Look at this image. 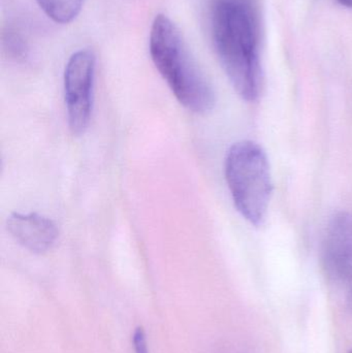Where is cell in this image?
<instances>
[{
	"instance_id": "obj_4",
	"label": "cell",
	"mask_w": 352,
	"mask_h": 353,
	"mask_svg": "<svg viewBox=\"0 0 352 353\" xmlns=\"http://www.w3.org/2000/svg\"><path fill=\"white\" fill-rule=\"evenodd\" d=\"M95 56L80 50L68 60L64 72V93L68 125L76 136L84 134L90 123L94 84Z\"/></svg>"
},
{
	"instance_id": "obj_8",
	"label": "cell",
	"mask_w": 352,
	"mask_h": 353,
	"mask_svg": "<svg viewBox=\"0 0 352 353\" xmlns=\"http://www.w3.org/2000/svg\"><path fill=\"white\" fill-rule=\"evenodd\" d=\"M134 345L136 353H148L146 334L143 327H138L134 333Z\"/></svg>"
},
{
	"instance_id": "obj_3",
	"label": "cell",
	"mask_w": 352,
	"mask_h": 353,
	"mask_svg": "<svg viewBox=\"0 0 352 353\" xmlns=\"http://www.w3.org/2000/svg\"><path fill=\"white\" fill-rule=\"evenodd\" d=\"M225 173L238 211L252 225H262L273 193L266 151L252 141L235 143L227 152Z\"/></svg>"
},
{
	"instance_id": "obj_1",
	"label": "cell",
	"mask_w": 352,
	"mask_h": 353,
	"mask_svg": "<svg viewBox=\"0 0 352 353\" xmlns=\"http://www.w3.org/2000/svg\"><path fill=\"white\" fill-rule=\"evenodd\" d=\"M211 35L219 62L238 94L256 101L262 92L256 14L249 0H212Z\"/></svg>"
},
{
	"instance_id": "obj_6",
	"label": "cell",
	"mask_w": 352,
	"mask_h": 353,
	"mask_svg": "<svg viewBox=\"0 0 352 353\" xmlns=\"http://www.w3.org/2000/svg\"><path fill=\"white\" fill-rule=\"evenodd\" d=\"M10 236L31 252L50 250L58 238V228L50 218L37 213H12L6 221Z\"/></svg>"
},
{
	"instance_id": "obj_10",
	"label": "cell",
	"mask_w": 352,
	"mask_h": 353,
	"mask_svg": "<svg viewBox=\"0 0 352 353\" xmlns=\"http://www.w3.org/2000/svg\"><path fill=\"white\" fill-rule=\"evenodd\" d=\"M349 353H352V350H351V352H349Z\"/></svg>"
},
{
	"instance_id": "obj_5",
	"label": "cell",
	"mask_w": 352,
	"mask_h": 353,
	"mask_svg": "<svg viewBox=\"0 0 352 353\" xmlns=\"http://www.w3.org/2000/svg\"><path fill=\"white\" fill-rule=\"evenodd\" d=\"M327 273L337 280L352 275V214L342 212L331 220L322 248Z\"/></svg>"
},
{
	"instance_id": "obj_2",
	"label": "cell",
	"mask_w": 352,
	"mask_h": 353,
	"mask_svg": "<svg viewBox=\"0 0 352 353\" xmlns=\"http://www.w3.org/2000/svg\"><path fill=\"white\" fill-rule=\"evenodd\" d=\"M155 68L176 99L188 111L207 114L214 108L212 86L196 64L179 29L165 14H157L150 33Z\"/></svg>"
},
{
	"instance_id": "obj_7",
	"label": "cell",
	"mask_w": 352,
	"mask_h": 353,
	"mask_svg": "<svg viewBox=\"0 0 352 353\" xmlns=\"http://www.w3.org/2000/svg\"><path fill=\"white\" fill-rule=\"evenodd\" d=\"M41 10L54 22L68 24L80 14L84 0H37Z\"/></svg>"
},
{
	"instance_id": "obj_9",
	"label": "cell",
	"mask_w": 352,
	"mask_h": 353,
	"mask_svg": "<svg viewBox=\"0 0 352 353\" xmlns=\"http://www.w3.org/2000/svg\"><path fill=\"white\" fill-rule=\"evenodd\" d=\"M337 1L342 6H346V8H352V0H337Z\"/></svg>"
}]
</instances>
